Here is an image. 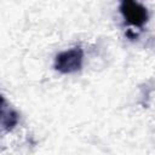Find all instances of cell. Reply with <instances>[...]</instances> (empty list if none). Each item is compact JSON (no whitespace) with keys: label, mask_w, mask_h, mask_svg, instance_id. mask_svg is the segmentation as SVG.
Here are the masks:
<instances>
[{"label":"cell","mask_w":155,"mask_h":155,"mask_svg":"<svg viewBox=\"0 0 155 155\" xmlns=\"http://www.w3.org/2000/svg\"><path fill=\"white\" fill-rule=\"evenodd\" d=\"M120 10L125 19L136 27H142L148 21L147 8L139 5L136 0H121Z\"/></svg>","instance_id":"2"},{"label":"cell","mask_w":155,"mask_h":155,"mask_svg":"<svg viewBox=\"0 0 155 155\" xmlns=\"http://www.w3.org/2000/svg\"><path fill=\"white\" fill-rule=\"evenodd\" d=\"M82 64V50L80 47H74L71 50L64 51L56 57L54 68L64 74L78 71Z\"/></svg>","instance_id":"1"}]
</instances>
